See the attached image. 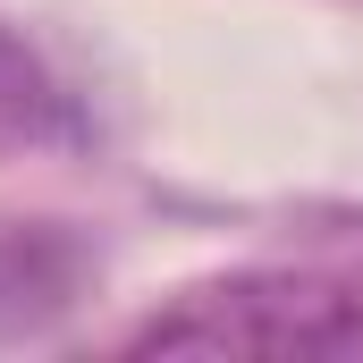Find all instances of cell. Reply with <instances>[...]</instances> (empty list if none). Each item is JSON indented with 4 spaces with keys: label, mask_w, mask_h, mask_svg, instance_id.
I'll use <instances>...</instances> for the list:
<instances>
[{
    "label": "cell",
    "mask_w": 363,
    "mask_h": 363,
    "mask_svg": "<svg viewBox=\"0 0 363 363\" xmlns=\"http://www.w3.org/2000/svg\"><path fill=\"white\" fill-rule=\"evenodd\" d=\"M127 347L135 355H347L363 347V296L304 271H237L144 313Z\"/></svg>",
    "instance_id": "1"
},
{
    "label": "cell",
    "mask_w": 363,
    "mask_h": 363,
    "mask_svg": "<svg viewBox=\"0 0 363 363\" xmlns=\"http://www.w3.org/2000/svg\"><path fill=\"white\" fill-rule=\"evenodd\" d=\"M51 110H60V93L43 85V68L0 34V118H51Z\"/></svg>",
    "instance_id": "2"
}]
</instances>
